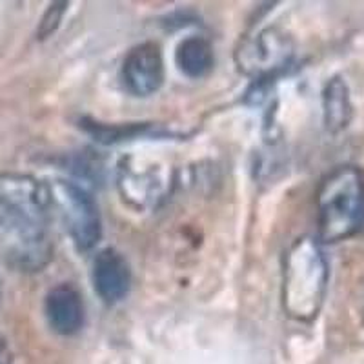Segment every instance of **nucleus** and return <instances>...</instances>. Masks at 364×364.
Segmentation results:
<instances>
[{
    "instance_id": "f257e3e1",
    "label": "nucleus",
    "mask_w": 364,
    "mask_h": 364,
    "mask_svg": "<svg viewBox=\"0 0 364 364\" xmlns=\"http://www.w3.org/2000/svg\"><path fill=\"white\" fill-rule=\"evenodd\" d=\"M328 269L321 242L301 237L284 257L282 272V308L291 318L310 323L323 308L328 290Z\"/></svg>"
},
{
    "instance_id": "f03ea898",
    "label": "nucleus",
    "mask_w": 364,
    "mask_h": 364,
    "mask_svg": "<svg viewBox=\"0 0 364 364\" xmlns=\"http://www.w3.org/2000/svg\"><path fill=\"white\" fill-rule=\"evenodd\" d=\"M317 230L321 242H341L364 226V173L357 166H339L318 184Z\"/></svg>"
},
{
    "instance_id": "7ed1b4c3",
    "label": "nucleus",
    "mask_w": 364,
    "mask_h": 364,
    "mask_svg": "<svg viewBox=\"0 0 364 364\" xmlns=\"http://www.w3.org/2000/svg\"><path fill=\"white\" fill-rule=\"evenodd\" d=\"M0 257L17 272H41L53 259L48 224L0 208Z\"/></svg>"
},
{
    "instance_id": "20e7f679",
    "label": "nucleus",
    "mask_w": 364,
    "mask_h": 364,
    "mask_svg": "<svg viewBox=\"0 0 364 364\" xmlns=\"http://www.w3.org/2000/svg\"><path fill=\"white\" fill-rule=\"evenodd\" d=\"M53 210L66 228L68 235L80 252L95 248L102 235L100 213L91 195L73 182L55 181L50 184Z\"/></svg>"
},
{
    "instance_id": "39448f33",
    "label": "nucleus",
    "mask_w": 364,
    "mask_h": 364,
    "mask_svg": "<svg viewBox=\"0 0 364 364\" xmlns=\"http://www.w3.org/2000/svg\"><path fill=\"white\" fill-rule=\"evenodd\" d=\"M294 53L295 46L290 35L277 26H269L240 42L235 64L246 77L266 80L290 66Z\"/></svg>"
},
{
    "instance_id": "423d86ee",
    "label": "nucleus",
    "mask_w": 364,
    "mask_h": 364,
    "mask_svg": "<svg viewBox=\"0 0 364 364\" xmlns=\"http://www.w3.org/2000/svg\"><path fill=\"white\" fill-rule=\"evenodd\" d=\"M0 208L48 224L53 211L50 184L33 175L0 171Z\"/></svg>"
},
{
    "instance_id": "0eeeda50",
    "label": "nucleus",
    "mask_w": 364,
    "mask_h": 364,
    "mask_svg": "<svg viewBox=\"0 0 364 364\" xmlns=\"http://www.w3.org/2000/svg\"><path fill=\"white\" fill-rule=\"evenodd\" d=\"M122 82L135 97H149L157 93L164 84V58L161 46L142 42L133 46L122 60Z\"/></svg>"
},
{
    "instance_id": "6e6552de",
    "label": "nucleus",
    "mask_w": 364,
    "mask_h": 364,
    "mask_svg": "<svg viewBox=\"0 0 364 364\" xmlns=\"http://www.w3.org/2000/svg\"><path fill=\"white\" fill-rule=\"evenodd\" d=\"M91 279L97 295L106 304H117L132 288V269L128 261L115 248H104L93 259Z\"/></svg>"
},
{
    "instance_id": "1a4fd4ad",
    "label": "nucleus",
    "mask_w": 364,
    "mask_h": 364,
    "mask_svg": "<svg viewBox=\"0 0 364 364\" xmlns=\"http://www.w3.org/2000/svg\"><path fill=\"white\" fill-rule=\"evenodd\" d=\"M44 314L60 336H75L84 326L82 297L71 284H58L46 295Z\"/></svg>"
},
{
    "instance_id": "9d476101",
    "label": "nucleus",
    "mask_w": 364,
    "mask_h": 364,
    "mask_svg": "<svg viewBox=\"0 0 364 364\" xmlns=\"http://www.w3.org/2000/svg\"><path fill=\"white\" fill-rule=\"evenodd\" d=\"M324 126L330 133H341L353 119L350 87L343 77H331L323 90Z\"/></svg>"
},
{
    "instance_id": "9b49d317",
    "label": "nucleus",
    "mask_w": 364,
    "mask_h": 364,
    "mask_svg": "<svg viewBox=\"0 0 364 364\" xmlns=\"http://www.w3.org/2000/svg\"><path fill=\"white\" fill-rule=\"evenodd\" d=\"M215 55L210 41L199 35H191L178 44L175 51V64L190 79H203L213 68Z\"/></svg>"
},
{
    "instance_id": "f8f14e48",
    "label": "nucleus",
    "mask_w": 364,
    "mask_h": 364,
    "mask_svg": "<svg viewBox=\"0 0 364 364\" xmlns=\"http://www.w3.org/2000/svg\"><path fill=\"white\" fill-rule=\"evenodd\" d=\"M68 2H55L48 8V11L44 13V17L42 21L38 22V29H37V38H48L50 35L55 33V29L58 28L60 21H63L64 13H66Z\"/></svg>"
},
{
    "instance_id": "ddd939ff",
    "label": "nucleus",
    "mask_w": 364,
    "mask_h": 364,
    "mask_svg": "<svg viewBox=\"0 0 364 364\" xmlns=\"http://www.w3.org/2000/svg\"><path fill=\"white\" fill-rule=\"evenodd\" d=\"M9 363H11V350H9L8 341L0 336V364H9Z\"/></svg>"
},
{
    "instance_id": "4468645a",
    "label": "nucleus",
    "mask_w": 364,
    "mask_h": 364,
    "mask_svg": "<svg viewBox=\"0 0 364 364\" xmlns=\"http://www.w3.org/2000/svg\"><path fill=\"white\" fill-rule=\"evenodd\" d=\"M0 299H2V290H0Z\"/></svg>"
}]
</instances>
